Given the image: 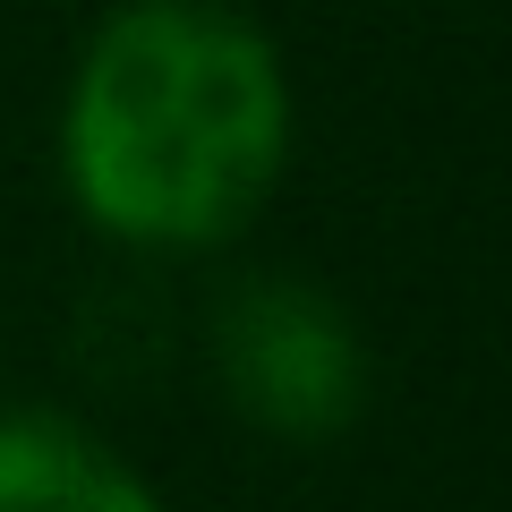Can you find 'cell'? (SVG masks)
<instances>
[{
	"label": "cell",
	"instance_id": "6da1fadb",
	"mask_svg": "<svg viewBox=\"0 0 512 512\" xmlns=\"http://www.w3.org/2000/svg\"><path fill=\"white\" fill-rule=\"evenodd\" d=\"M291 163V77L231 0H120L77 52L60 171L128 248H222Z\"/></svg>",
	"mask_w": 512,
	"mask_h": 512
},
{
	"label": "cell",
	"instance_id": "7a4b0ae2",
	"mask_svg": "<svg viewBox=\"0 0 512 512\" xmlns=\"http://www.w3.org/2000/svg\"><path fill=\"white\" fill-rule=\"evenodd\" d=\"M214 376L256 436L333 444L367 402V350L342 299L299 274H248L214 308Z\"/></svg>",
	"mask_w": 512,
	"mask_h": 512
},
{
	"label": "cell",
	"instance_id": "3957f363",
	"mask_svg": "<svg viewBox=\"0 0 512 512\" xmlns=\"http://www.w3.org/2000/svg\"><path fill=\"white\" fill-rule=\"evenodd\" d=\"M0 512H163V504L86 427L52 419V410H9L0 419Z\"/></svg>",
	"mask_w": 512,
	"mask_h": 512
}]
</instances>
